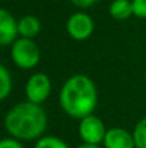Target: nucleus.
I'll list each match as a JSON object with an SVG mask.
<instances>
[{
  "label": "nucleus",
  "mask_w": 146,
  "mask_h": 148,
  "mask_svg": "<svg viewBox=\"0 0 146 148\" xmlns=\"http://www.w3.org/2000/svg\"><path fill=\"white\" fill-rule=\"evenodd\" d=\"M109 14L115 20H126L133 16L132 0H112L109 4Z\"/></svg>",
  "instance_id": "nucleus-10"
},
{
  "label": "nucleus",
  "mask_w": 146,
  "mask_h": 148,
  "mask_svg": "<svg viewBox=\"0 0 146 148\" xmlns=\"http://www.w3.org/2000/svg\"><path fill=\"white\" fill-rule=\"evenodd\" d=\"M76 148H100V145H93V144H85V143H82L80 145H77Z\"/></svg>",
  "instance_id": "nucleus-17"
},
{
  "label": "nucleus",
  "mask_w": 146,
  "mask_h": 148,
  "mask_svg": "<svg viewBox=\"0 0 146 148\" xmlns=\"http://www.w3.org/2000/svg\"><path fill=\"white\" fill-rule=\"evenodd\" d=\"M3 124L9 137L24 143L40 140L48 130L49 119L42 105L24 101L6 112Z\"/></svg>",
  "instance_id": "nucleus-1"
},
{
  "label": "nucleus",
  "mask_w": 146,
  "mask_h": 148,
  "mask_svg": "<svg viewBox=\"0 0 146 148\" xmlns=\"http://www.w3.org/2000/svg\"><path fill=\"white\" fill-rule=\"evenodd\" d=\"M77 132H79V137H80L82 143L100 145V144H103L107 128H106L105 122L97 115L92 114V115H89V116L79 121Z\"/></svg>",
  "instance_id": "nucleus-6"
},
{
  "label": "nucleus",
  "mask_w": 146,
  "mask_h": 148,
  "mask_svg": "<svg viewBox=\"0 0 146 148\" xmlns=\"http://www.w3.org/2000/svg\"><path fill=\"white\" fill-rule=\"evenodd\" d=\"M133 138L136 148H146V116L141 118L133 127Z\"/></svg>",
  "instance_id": "nucleus-13"
},
{
  "label": "nucleus",
  "mask_w": 146,
  "mask_h": 148,
  "mask_svg": "<svg viewBox=\"0 0 146 148\" xmlns=\"http://www.w3.org/2000/svg\"><path fill=\"white\" fill-rule=\"evenodd\" d=\"M97 88L93 79L83 73L67 78L59 92V103L62 111L73 118L83 119L95 114L97 106Z\"/></svg>",
  "instance_id": "nucleus-2"
},
{
  "label": "nucleus",
  "mask_w": 146,
  "mask_h": 148,
  "mask_svg": "<svg viewBox=\"0 0 146 148\" xmlns=\"http://www.w3.org/2000/svg\"><path fill=\"white\" fill-rule=\"evenodd\" d=\"M33 148H70L66 141L54 135H43L40 140L35 143Z\"/></svg>",
  "instance_id": "nucleus-12"
},
{
  "label": "nucleus",
  "mask_w": 146,
  "mask_h": 148,
  "mask_svg": "<svg viewBox=\"0 0 146 148\" xmlns=\"http://www.w3.org/2000/svg\"><path fill=\"white\" fill-rule=\"evenodd\" d=\"M133 16L138 19H146V0H132Z\"/></svg>",
  "instance_id": "nucleus-14"
},
{
  "label": "nucleus",
  "mask_w": 146,
  "mask_h": 148,
  "mask_svg": "<svg viewBox=\"0 0 146 148\" xmlns=\"http://www.w3.org/2000/svg\"><path fill=\"white\" fill-rule=\"evenodd\" d=\"M103 148H136L133 134L122 127L109 128L103 140Z\"/></svg>",
  "instance_id": "nucleus-8"
},
{
  "label": "nucleus",
  "mask_w": 146,
  "mask_h": 148,
  "mask_svg": "<svg viewBox=\"0 0 146 148\" xmlns=\"http://www.w3.org/2000/svg\"><path fill=\"white\" fill-rule=\"evenodd\" d=\"M19 35V20L6 9L0 10V45L3 48L12 46Z\"/></svg>",
  "instance_id": "nucleus-7"
},
{
  "label": "nucleus",
  "mask_w": 146,
  "mask_h": 148,
  "mask_svg": "<svg viewBox=\"0 0 146 148\" xmlns=\"http://www.w3.org/2000/svg\"><path fill=\"white\" fill-rule=\"evenodd\" d=\"M97 1L99 0H70V3L73 6H76L77 9H80V10H86V9L95 6Z\"/></svg>",
  "instance_id": "nucleus-16"
},
{
  "label": "nucleus",
  "mask_w": 146,
  "mask_h": 148,
  "mask_svg": "<svg viewBox=\"0 0 146 148\" xmlns=\"http://www.w3.org/2000/svg\"><path fill=\"white\" fill-rule=\"evenodd\" d=\"M12 62L22 71H32L40 62V49L35 39L19 38L10 46Z\"/></svg>",
  "instance_id": "nucleus-3"
},
{
  "label": "nucleus",
  "mask_w": 146,
  "mask_h": 148,
  "mask_svg": "<svg viewBox=\"0 0 146 148\" xmlns=\"http://www.w3.org/2000/svg\"><path fill=\"white\" fill-rule=\"evenodd\" d=\"M66 32L73 40L85 42L95 32V20L85 10L75 12L66 20Z\"/></svg>",
  "instance_id": "nucleus-5"
},
{
  "label": "nucleus",
  "mask_w": 146,
  "mask_h": 148,
  "mask_svg": "<svg viewBox=\"0 0 146 148\" xmlns=\"http://www.w3.org/2000/svg\"><path fill=\"white\" fill-rule=\"evenodd\" d=\"M42 30L40 20L33 14H24L19 19V35L20 38L35 39Z\"/></svg>",
  "instance_id": "nucleus-9"
},
{
  "label": "nucleus",
  "mask_w": 146,
  "mask_h": 148,
  "mask_svg": "<svg viewBox=\"0 0 146 148\" xmlns=\"http://www.w3.org/2000/svg\"><path fill=\"white\" fill-rule=\"evenodd\" d=\"M26 101L32 103L42 105L46 102L52 94V81L45 72H33L24 85Z\"/></svg>",
  "instance_id": "nucleus-4"
},
{
  "label": "nucleus",
  "mask_w": 146,
  "mask_h": 148,
  "mask_svg": "<svg viewBox=\"0 0 146 148\" xmlns=\"http://www.w3.org/2000/svg\"><path fill=\"white\" fill-rule=\"evenodd\" d=\"M13 89V78L6 65H0V99L6 101Z\"/></svg>",
  "instance_id": "nucleus-11"
},
{
  "label": "nucleus",
  "mask_w": 146,
  "mask_h": 148,
  "mask_svg": "<svg viewBox=\"0 0 146 148\" xmlns=\"http://www.w3.org/2000/svg\"><path fill=\"white\" fill-rule=\"evenodd\" d=\"M0 148H24L23 143L16 140V138H12V137H6L0 141Z\"/></svg>",
  "instance_id": "nucleus-15"
}]
</instances>
